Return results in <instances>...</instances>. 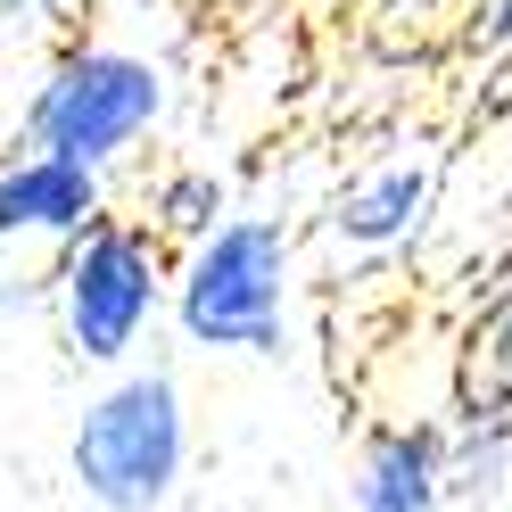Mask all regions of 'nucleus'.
Listing matches in <instances>:
<instances>
[{
	"label": "nucleus",
	"instance_id": "obj_5",
	"mask_svg": "<svg viewBox=\"0 0 512 512\" xmlns=\"http://www.w3.org/2000/svg\"><path fill=\"white\" fill-rule=\"evenodd\" d=\"M430 215H438V157L405 149V157H372V166H356L331 190L323 240L347 265H397L405 248H422Z\"/></svg>",
	"mask_w": 512,
	"mask_h": 512
},
{
	"label": "nucleus",
	"instance_id": "obj_8",
	"mask_svg": "<svg viewBox=\"0 0 512 512\" xmlns=\"http://www.w3.org/2000/svg\"><path fill=\"white\" fill-rule=\"evenodd\" d=\"M446 430V488L455 504H488L512 479V389H471Z\"/></svg>",
	"mask_w": 512,
	"mask_h": 512
},
{
	"label": "nucleus",
	"instance_id": "obj_12",
	"mask_svg": "<svg viewBox=\"0 0 512 512\" xmlns=\"http://www.w3.org/2000/svg\"><path fill=\"white\" fill-rule=\"evenodd\" d=\"M75 9H83V0H0V25H25V34L67 42L75 34Z\"/></svg>",
	"mask_w": 512,
	"mask_h": 512
},
{
	"label": "nucleus",
	"instance_id": "obj_7",
	"mask_svg": "<svg viewBox=\"0 0 512 512\" xmlns=\"http://www.w3.org/2000/svg\"><path fill=\"white\" fill-rule=\"evenodd\" d=\"M446 504H455V488H446V430L430 413L372 422L356 446L339 512H446Z\"/></svg>",
	"mask_w": 512,
	"mask_h": 512
},
{
	"label": "nucleus",
	"instance_id": "obj_4",
	"mask_svg": "<svg viewBox=\"0 0 512 512\" xmlns=\"http://www.w3.org/2000/svg\"><path fill=\"white\" fill-rule=\"evenodd\" d=\"M190 455H199V430L166 364L108 372L67 430V479L91 512H166L190 479Z\"/></svg>",
	"mask_w": 512,
	"mask_h": 512
},
{
	"label": "nucleus",
	"instance_id": "obj_13",
	"mask_svg": "<svg viewBox=\"0 0 512 512\" xmlns=\"http://www.w3.org/2000/svg\"><path fill=\"white\" fill-rule=\"evenodd\" d=\"M83 9H100V0H83Z\"/></svg>",
	"mask_w": 512,
	"mask_h": 512
},
{
	"label": "nucleus",
	"instance_id": "obj_3",
	"mask_svg": "<svg viewBox=\"0 0 512 512\" xmlns=\"http://www.w3.org/2000/svg\"><path fill=\"white\" fill-rule=\"evenodd\" d=\"M50 323L83 372H133L157 323H174V248L149 215H100L83 240L50 256Z\"/></svg>",
	"mask_w": 512,
	"mask_h": 512
},
{
	"label": "nucleus",
	"instance_id": "obj_9",
	"mask_svg": "<svg viewBox=\"0 0 512 512\" xmlns=\"http://www.w3.org/2000/svg\"><path fill=\"white\" fill-rule=\"evenodd\" d=\"M223 215H240V207H232V182H223L215 166H166V174L149 182V232L166 240L174 256L190 240H207Z\"/></svg>",
	"mask_w": 512,
	"mask_h": 512
},
{
	"label": "nucleus",
	"instance_id": "obj_1",
	"mask_svg": "<svg viewBox=\"0 0 512 512\" xmlns=\"http://www.w3.org/2000/svg\"><path fill=\"white\" fill-rule=\"evenodd\" d=\"M174 339L223 364H281L298 347V232L273 207L223 215L174 256Z\"/></svg>",
	"mask_w": 512,
	"mask_h": 512
},
{
	"label": "nucleus",
	"instance_id": "obj_2",
	"mask_svg": "<svg viewBox=\"0 0 512 512\" xmlns=\"http://www.w3.org/2000/svg\"><path fill=\"white\" fill-rule=\"evenodd\" d=\"M166 116H174L166 58H149L116 34H67V42H50L34 91H25L17 141L50 149V157H75L91 174H124L149 157Z\"/></svg>",
	"mask_w": 512,
	"mask_h": 512
},
{
	"label": "nucleus",
	"instance_id": "obj_11",
	"mask_svg": "<svg viewBox=\"0 0 512 512\" xmlns=\"http://www.w3.org/2000/svg\"><path fill=\"white\" fill-rule=\"evenodd\" d=\"M463 50H471V58H512V0H471Z\"/></svg>",
	"mask_w": 512,
	"mask_h": 512
},
{
	"label": "nucleus",
	"instance_id": "obj_10",
	"mask_svg": "<svg viewBox=\"0 0 512 512\" xmlns=\"http://www.w3.org/2000/svg\"><path fill=\"white\" fill-rule=\"evenodd\" d=\"M479 372H488V389H512V281L479 306Z\"/></svg>",
	"mask_w": 512,
	"mask_h": 512
},
{
	"label": "nucleus",
	"instance_id": "obj_6",
	"mask_svg": "<svg viewBox=\"0 0 512 512\" xmlns=\"http://www.w3.org/2000/svg\"><path fill=\"white\" fill-rule=\"evenodd\" d=\"M100 215H116V190L108 174L75 166V157H50V149H0V256H25V248H67L83 240Z\"/></svg>",
	"mask_w": 512,
	"mask_h": 512
}]
</instances>
